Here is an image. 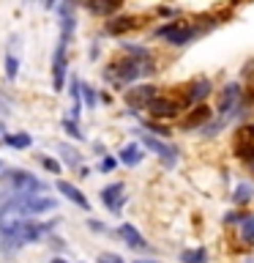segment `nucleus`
I'll list each match as a JSON object with an SVG mask.
<instances>
[{"label": "nucleus", "instance_id": "obj_10", "mask_svg": "<svg viewBox=\"0 0 254 263\" xmlns=\"http://www.w3.org/2000/svg\"><path fill=\"white\" fill-rule=\"evenodd\" d=\"M115 233L120 236V241L126 244L131 252H147V250H151V244L145 241V236L139 233V230H137L134 225H131V222H120Z\"/></svg>", "mask_w": 254, "mask_h": 263}, {"label": "nucleus", "instance_id": "obj_5", "mask_svg": "<svg viewBox=\"0 0 254 263\" xmlns=\"http://www.w3.org/2000/svg\"><path fill=\"white\" fill-rule=\"evenodd\" d=\"M137 137H139V143H142L145 151H151V154L159 156L167 170H172V167L178 164V148L172 145V143H167L164 137H156V135H151V132H142V129H137Z\"/></svg>", "mask_w": 254, "mask_h": 263}, {"label": "nucleus", "instance_id": "obj_27", "mask_svg": "<svg viewBox=\"0 0 254 263\" xmlns=\"http://www.w3.org/2000/svg\"><path fill=\"white\" fill-rule=\"evenodd\" d=\"M96 263H126V260H123L118 252H98L96 255Z\"/></svg>", "mask_w": 254, "mask_h": 263}, {"label": "nucleus", "instance_id": "obj_28", "mask_svg": "<svg viewBox=\"0 0 254 263\" xmlns=\"http://www.w3.org/2000/svg\"><path fill=\"white\" fill-rule=\"evenodd\" d=\"M88 228L93 230V233H110V228H107L104 222H98V219H88Z\"/></svg>", "mask_w": 254, "mask_h": 263}, {"label": "nucleus", "instance_id": "obj_15", "mask_svg": "<svg viewBox=\"0 0 254 263\" xmlns=\"http://www.w3.org/2000/svg\"><path fill=\"white\" fill-rule=\"evenodd\" d=\"M142 159H145V148H142V143H137V140H131V143H126L118 151V162L126 164V167H137Z\"/></svg>", "mask_w": 254, "mask_h": 263}, {"label": "nucleus", "instance_id": "obj_20", "mask_svg": "<svg viewBox=\"0 0 254 263\" xmlns=\"http://www.w3.org/2000/svg\"><path fill=\"white\" fill-rule=\"evenodd\" d=\"M3 143L11 145V148H16V151H25V148L33 145V137H30V132H6V135H3Z\"/></svg>", "mask_w": 254, "mask_h": 263}, {"label": "nucleus", "instance_id": "obj_17", "mask_svg": "<svg viewBox=\"0 0 254 263\" xmlns=\"http://www.w3.org/2000/svg\"><path fill=\"white\" fill-rule=\"evenodd\" d=\"M85 8L93 16H112L120 8V0H85Z\"/></svg>", "mask_w": 254, "mask_h": 263}, {"label": "nucleus", "instance_id": "obj_1", "mask_svg": "<svg viewBox=\"0 0 254 263\" xmlns=\"http://www.w3.org/2000/svg\"><path fill=\"white\" fill-rule=\"evenodd\" d=\"M156 66L153 63H142V61H134V58L126 55V61H112L110 66L104 69V80L115 85L118 90H126L131 82H137L139 77H147L153 74Z\"/></svg>", "mask_w": 254, "mask_h": 263}, {"label": "nucleus", "instance_id": "obj_34", "mask_svg": "<svg viewBox=\"0 0 254 263\" xmlns=\"http://www.w3.org/2000/svg\"><path fill=\"white\" fill-rule=\"evenodd\" d=\"M246 132H249V135L254 137V123H249V126H246Z\"/></svg>", "mask_w": 254, "mask_h": 263}, {"label": "nucleus", "instance_id": "obj_16", "mask_svg": "<svg viewBox=\"0 0 254 263\" xmlns=\"http://www.w3.org/2000/svg\"><path fill=\"white\" fill-rule=\"evenodd\" d=\"M137 25L139 22L134 20V16H112V20L104 25V33L107 36H123L126 30H134Z\"/></svg>", "mask_w": 254, "mask_h": 263}, {"label": "nucleus", "instance_id": "obj_32", "mask_svg": "<svg viewBox=\"0 0 254 263\" xmlns=\"http://www.w3.org/2000/svg\"><path fill=\"white\" fill-rule=\"evenodd\" d=\"M131 263H161V260H151V258H134Z\"/></svg>", "mask_w": 254, "mask_h": 263}, {"label": "nucleus", "instance_id": "obj_4", "mask_svg": "<svg viewBox=\"0 0 254 263\" xmlns=\"http://www.w3.org/2000/svg\"><path fill=\"white\" fill-rule=\"evenodd\" d=\"M8 181V189L11 195H47L49 192V184L47 181L36 178L30 170H11L6 176Z\"/></svg>", "mask_w": 254, "mask_h": 263}, {"label": "nucleus", "instance_id": "obj_23", "mask_svg": "<svg viewBox=\"0 0 254 263\" xmlns=\"http://www.w3.org/2000/svg\"><path fill=\"white\" fill-rule=\"evenodd\" d=\"M79 93H82V104L88 107V110H96L98 107V93L93 85H88V82H79Z\"/></svg>", "mask_w": 254, "mask_h": 263}, {"label": "nucleus", "instance_id": "obj_31", "mask_svg": "<svg viewBox=\"0 0 254 263\" xmlns=\"http://www.w3.org/2000/svg\"><path fill=\"white\" fill-rule=\"evenodd\" d=\"M41 6H44L47 11H49V8H55V6H57V0H41Z\"/></svg>", "mask_w": 254, "mask_h": 263}, {"label": "nucleus", "instance_id": "obj_12", "mask_svg": "<svg viewBox=\"0 0 254 263\" xmlns=\"http://www.w3.org/2000/svg\"><path fill=\"white\" fill-rule=\"evenodd\" d=\"M19 200L30 217H38V214L57 209V197H47V195H19Z\"/></svg>", "mask_w": 254, "mask_h": 263}, {"label": "nucleus", "instance_id": "obj_13", "mask_svg": "<svg viewBox=\"0 0 254 263\" xmlns=\"http://www.w3.org/2000/svg\"><path fill=\"white\" fill-rule=\"evenodd\" d=\"M210 93H213V82L208 77H197V80L188 82V88H186V104L188 107H192V104H202Z\"/></svg>", "mask_w": 254, "mask_h": 263}, {"label": "nucleus", "instance_id": "obj_8", "mask_svg": "<svg viewBox=\"0 0 254 263\" xmlns=\"http://www.w3.org/2000/svg\"><path fill=\"white\" fill-rule=\"evenodd\" d=\"M159 93V88L151 85V82H145V85H134V88H126L123 90V99H126V104H129V110L131 112H142L147 102Z\"/></svg>", "mask_w": 254, "mask_h": 263}, {"label": "nucleus", "instance_id": "obj_11", "mask_svg": "<svg viewBox=\"0 0 254 263\" xmlns=\"http://www.w3.org/2000/svg\"><path fill=\"white\" fill-rule=\"evenodd\" d=\"M210 118H213V110H210L205 102H202V104H192V110L186 112V118L180 121L178 126L183 129V132H194V129H202Z\"/></svg>", "mask_w": 254, "mask_h": 263}, {"label": "nucleus", "instance_id": "obj_22", "mask_svg": "<svg viewBox=\"0 0 254 263\" xmlns=\"http://www.w3.org/2000/svg\"><path fill=\"white\" fill-rule=\"evenodd\" d=\"M180 263H208V250L205 247H188L180 252Z\"/></svg>", "mask_w": 254, "mask_h": 263}, {"label": "nucleus", "instance_id": "obj_33", "mask_svg": "<svg viewBox=\"0 0 254 263\" xmlns=\"http://www.w3.org/2000/svg\"><path fill=\"white\" fill-rule=\"evenodd\" d=\"M49 263H69V260H66V258H63V255H55V258H52V260H49Z\"/></svg>", "mask_w": 254, "mask_h": 263}, {"label": "nucleus", "instance_id": "obj_3", "mask_svg": "<svg viewBox=\"0 0 254 263\" xmlns=\"http://www.w3.org/2000/svg\"><path fill=\"white\" fill-rule=\"evenodd\" d=\"M200 28L197 25H183V22H167V25H161V28H156L153 30V36H159L164 39L170 47H186V44H192V41L200 36Z\"/></svg>", "mask_w": 254, "mask_h": 263}, {"label": "nucleus", "instance_id": "obj_14", "mask_svg": "<svg viewBox=\"0 0 254 263\" xmlns=\"http://www.w3.org/2000/svg\"><path fill=\"white\" fill-rule=\"evenodd\" d=\"M55 189L57 192H60L66 200H71L74 205H77V209H82V211H90V200L85 197V192H82L79 186H74L71 181H63V178H57L55 181Z\"/></svg>", "mask_w": 254, "mask_h": 263}, {"label": "nucleus", "instance_id": "obj_9", "mask_svg": "<svg viewBox=\"0 0 254 263\" xmlns=\"http://www.w3.org/2000/svg\"><path fill=\"white\" fill-rule=\"evenodd\" d=\"M19 66H22V58H19V36L11 33L8 36V44H6V55H3V71H6V80L14 82L19 77Z\"/></svg>", "mask_w": 254, "mask_h": 263}, {"label": "nucleus", "instance_id": "obj_25", "mask_svg": "<svg viewBox=\"0 0 254 263\" xmlns=\"http://www.w3.org/2000/svg\"><path fill=\"white\" fill-rule=\"evenodd\" d=\"M38 162H41V167H44L47 173H52V176H60V173H63V164L57 159H52V156H47V154H41Z\"/></svg>", "mask_w": 254, "mask_h": 263}, {"label": "nucleus", "instance_id": "obj_21", "mask_svg": "<svg viewBox=\"0 0 254 263\" xmlns=\"http://www.w3.org/2000/svg\"><path fill=\"white\" fill-rule=\"evenodd\" d=\"M238 238L246 247L254 244V214H243L241 217V222H238Z\"/></svg>", "mask_w": 254, "mask_h": 263}, {"label": "nucleus", "instance_id": "obj_18", "mask_svg": "<svg viewBox=\"0 0 254 263\" xmlns=\"http://www.w3.org/2000/svg\"><path fill=\"white\" fill-rule=\"evenodd\" d=\"M251 200H254V186L249 184V181H241V184H235V189H232V203L238 205V209L249 205Z\"/></svg>", "mask_w": 254, "mask_h": 263}, {"label": "nucleus", "instance_id": "obj_2", "mask_svg": "<svg viewBox=\"0 0 254 263\" xmlns=\"http://www.w3.org/2000/svg\"><path fill=\"white\" fill-rule=\"evenodd\" d=\"M246 112V96H243V85L241 82H227L219 90V104H216V115L227 118V123L238 121Z\"/></svg>", "mask_w": 254, "mask_h": 263}, {"label": "nucleus", "instance_id": "obj_30", "mask_svg": "<svg viewBox=\"0 0 254 263\" xmlns=\"http://www.w3.org/2000/svg\"><path fill=\"white\" fill-rule=\"evenodd\" d=\"M49 244H52L55 250H63V238H57V236H52V238H49Z\"/></svg>", "mask_w": 254, "mask_h": 263}, {"label": "nucleus", "instance_id": "obj_6", "mask_svg": "<svg viewBox=\"0 0 254 263\" xmlns=\"http://www.w3.org/2000/svg\"><path fill=\"white\" fill-rule=\"evenodd\" d=\"M180 110H183V104L178 102V99H172V96H159L156 93L151 102H147L145 107V112L151 115L153 121H172V118H178Z\"/></svg>", "mask_w": 254, "mask_h": 263}, {"label": "nucleus", "instance_id": "obj_19", "mask_svg": "<svg viewBox=\"0 0 254 263\" xmlns=\"http://www.w3.org/2000/svg\"><path fill=\"white\" fill-rule=\"evenodd\" d=\"M55 148H57V154H60V159H63L66 167H79L82 159H85L77 148H71V145H66V143H55Z\"/></svg>", "mask_w": 254, "mask_h": 263}, {"label": "nucleus", "instance_id": "obj_24", "mask_svg": "<svg viewBox=\"0 0 254 263\" xmlns=\"http://www.w3.org/2000/svg\"><path fill=\"white\" fill-rule=\"evenodd\" d=\"M63 132H66V135H69L71 140H77V143H85V135L79 132L77 121H74V118H69V115L63 118Z\"/></svg>", "mask_w": 254, "mask_h": 263}, {"label": "nucleus", "instance_id": "obj_7", "mask_svg": "<svg viewBox=\"0 0 254 263\" xmlns=\"http://www.w3.org/2000/svg\"><path fill=\"white\" fill-rule=\"evenodd\" d=\"M98 197H101V205L110 214H120L123 205H126V184L123 181H112V184L101 186V192H98Z\"/></svg>", "mask_w": 254, "mask_h": 263}, {"label": "nucleus", "instance_id": "obj_35", "mask_svg": "<svg viewBox=\"0 0 254 263\" xmlns=\"http://www.w3.org/2000/svg\"><path fill=\"white\" fill-rule=\"evenodd\" d=\"M0 170H3V162H0Z\"/></svg>", "mask_w": 254, "mask_h": 263}, {"label": "nucleus", "instance_id": "obj_26", "mask_svg": "<svg viewBox=\"0 0 254 263\" xmlns=\"http://www.w3.org/2000/svg\"><path fill=\"white\" fill-rule=\"evenodd\" d=\"M118 156H110V154H101V159H98V170L101 173H112L115 167H118Z\"/></svg>", "mask_w": 254, "mask_h": 263}, {"label": "nucleus", "instance_id": "obj_29", "mask_svg": "<svg viewBox=\"0 0 254 263\" xmlns=\"http://www.w3.org/2000/svg\"><path fill=\"white\" fill-rule=\"evenodd\" d=\"M241 217H243V211L235 209V211H229L227 217H224V222H227V225H238V222H241Z\"/></svg>", "mask_w": 254, "mask_h": 263}]
</instances>
